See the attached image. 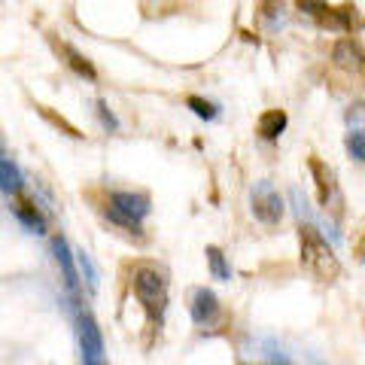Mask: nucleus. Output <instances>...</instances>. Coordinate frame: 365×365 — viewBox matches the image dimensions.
Segmentation results:
<instances>
[{"instance_id": "412c9836", "label": "nucleus", "mask_w": 365, "mask_h": 365, "mask_svg": "<svg viewBox=\"0 0 365 365\" xmlns=\"http://www.w3.org/2000/svg\"><path fill=\"white\" fill-rule=\"evenodd\" d=\"M259 4H262V13H265V16H274V13L280 9L283 0H259Z\"/></svg>"}, {"instance_id": "a211bd4d", "label": "nucleus", "mask_w": 365, "mask_h": 365, "mask_svg": "<svg viewBox=\"0 0 365 365\" xmlns=\"http://www.w3.org/2000/svg\"><path fill=\"white\" fill-rule=\"evenodd\" d=\"M40 110V116H46V119H49L52 125H55V128H58V131H64L67 137H76V140H79V137H83V134H79V128H73V125L71 122H67V119H61V116H55V113L49 110V107H37Z\"/></svg>"}, {"instance_id": "39448f33", "label": "nucleus", "mask_w": 365, "mask_h": 365, "mask_svg": "<svg viewBox=\"0 0 365 365\" xmlns=\"http://www.w3.org/2000/svg\"><path fill=\"white\" fill-rule=\"evenodd\" d=\"M79 341H83L86 365H104V338H101L98 323L88 314L79 317Z\"/></svg>"}, {"instance_id": "0eeeda50", "label": "nucleus", "mask_w": 365, "mask_h": 365, "mask_svg": "<svg viewBox=\"0 0 365 365\" xmlns=\"http://www.w3.org/2000/svg\"><path fill=\"white\" fill-rule=\"evenodd\" d=\"M307 168H311V174H314V182H317V201L329 204V198L335 195V174H332V168H329L326 162H319L317 155L307 158Z\"/></svg>"}, {"instance_id": "1a4fd4ad", "label": "nucleus", "mask_w": 365, "mask_h": 365, "mask_svg": "<svg viewBox=\"0 0 365 365\" xmlns=\"http://www.w3.org/2000/svg\"><path fill=\"white\" fill-rule=\"evenodd\" d=\"M332 58L338 67H344V71H353V73H359L362 71V46L356 40H338L335 43V49H332Z\"/></svg>"}, {"instance_id": "7ed1b4c3", "label": "nucleus", "mask_w": 365, "mask_h": 365, "mask_svg": "<svg viewBox=\"0 0 365 365\" xmlns=\"http://www.w3.org/2000/svg\"><path fill=\"white\" fill-rule=\"evenodd\" d=\"M150 195L143 192H113L110 195V207H107V216L113 222H119L125 228H134L140 232V220L150 213Z\"/></svg>"}, {"instance_id": "4468645a", "label": "nucleus", "mask_w": 365, "mask_h": 365, "mask_svg": "<svg viewBox=\"0 0 365 365\" xmlns=\"http://www.w3.org/2000/svg\"><path fill=\"white\" fill-rule=\"evenodd\" d=\"M52 250H55V259H58V265L64 268V283H67L71 289H76V265H73L71 247H67L64 237H55V241H52Z\"/></svg>"}, {"instance_id": "f8f14e48", "label": "nucleus", "mask_w": 365, "mask_h": 365, "mask_svg": "<svg viewBox=\"0 0 365 365\" xmlns=\"http://www.w3.org/2000/svg\"><path fill=\"white\" fill-rule=\"evenodd\" d=\"M287 125H289V116H287L283 110H265V113L259 116L256 128H259V134L265 137V140H277V137L287 131Z\"/></svg>"}, {"instance_id": "f257e3e1", "label": "nucleus", "mask_w": 365, "mask_h": 365, "mask_svg": "<svg viewBox=\"0 0 365 365\" xmlns=\"http://www.w3.org/2000/svg\"><path fill=\"white\" fill-rule=\"evenodd\" d=\"M299 237H302V265H304V271H311L314 277L323 280V283L338 280L341 262L335 256V250L329 247L326 237L319 235L314 225H302Z\"/></svg>"}, {"instance_id": "9b49d317", "label": "nucleus", "mask_w": 365, "mask_h": 365, "mask_svg": "<svg viewBox=\"0 0 365 365\" xmlns=\"http://www.w3.org/2000/svg\"><path fill=\"white\" fill-rule=\"evenodd\" d=\"M21 189H25V177H21L19 165L13 158L0 155V192H6V195H21Z\"/></svg>"}, {"instance_id": "f03ea898", "label": "nucleus", "mask_w": 365, "mask_h": 365, "mask_svg": "<svg viewBox=\"0 0 365 365\" xmlns=\"http://www.w3.org/2000/svg\"><path fill=\"white\" fill-rule=\"evenodd\" d=\"M131 287L137 302L143 304V311L150 319H162L165 314V304H168V280H165V271H158L155 265H137L134 268V277H131Z\"/></svg>"}, {"instance_id": "f3484780", "label": "nucleus", "mask_w": 365, "mask_h": 365, "mask_svg": "<svg viewBox=\"0 0 365 365\" xmlns=\"http://www.w3.org/2000/svg\"><path fill=\"white\" fill-rule=\"evenodd\" d=\"M347 153H350L353 162H362L365 158V134H362V128H353L347 134Z\"/></svg>"}, {"instance_id": "6ab92c4d", "label": "nucleus", "mask_w": 365, "mask_h": 365, "mask_svg": "<svg viewBox=\"0 0 365 365\" xmlns=\"http://www.w3.org/2000/svg\"><path fill=\"white\" fill-rule=\"evenodd\" d=\"M95 107H98V116H101V122H104V128L107 131H119V119H116V113L110 110V104L104 98H98L95 101Z\"/></svg>"}, {"instance_id": "4be33fe9", "label": "nucleus", "mask_w": 365, "mask_h": 365, "mask_svg": "<svg viewBox=\"0 0 365 365\" xmlns=\"http://www.w3.org/2000/svg\"><path fill=\"white\" fill-rule=\"evenodd\" d=\"M0 155H4V150H0Z\"/></svg>"}, {"instance_id": "aec40b11", "label": "nucleus", "mask_w": 365, "mask_h": 365, "mask_svg": "<svg viewBox=\"0 0 365 365\" xmlns=\"http://www.w3.org/2000/svg\"><path fill=\"white\" fill-rule=\"evenodd\" d=\"M76 262H79V268H83V274H86L88 287H98V271H95V265H91V259L86 253H76Z\"/></svg>"}, {"instance_id": "6e6552de", "label": "nucleus", "mask_w": 365, "mask_h": 365, "mask_svg": "<svg viewBox=\"0 0 365 365\" xmlns=\"http://www.w3.org/2000/svg\"><path fill=\"white\" fill-rule=\"evenodd\" d=\"M216 317H220V299L210 289H195V295H192V319L198 326H207Z\"/></svg>"}, {"instance_id": "dca6fc26", "label": "nucleus", "mask_w": 365, "mask_h": 365, "mask_svg": "<svg viewBox=\"0 0 365 365\" xmlns=\"http://www.w3.org/2000/svg\"><path fill=\"white\" fill-rule=\"evenodd\" d=\"M207 262H210V271H213L216 280H228V277H232V268L225 265V256H222L220 247H207Z\"/></svg>"}, {"instance_id": "20e7f679", "label": "nucleus", "mask_w": 365, "mask_h": 365, "mask_svg": "<svg viewBox=\"0 0 365 365\" xmlns=\"http://www.w3.org/2000/svg\"><path fill=\"white\" fill-rule=\"evenodd\" d=\"M253 216L265 225H277L283 220V198L268 180L256 182L253 189Z\"/></svg>"}, {"instance_id": "2eb2a0df", "label": "nucleus", "mask_w": 365, "mask_h": 365, "mask_svg": "<svg viewBox=\"0 0 365 365\" xmlns=\"http://www.w3.org/2000/svg\"><path fill=\"white\" fill-rule=\"evenodd\" d=\"M186 107L195 113L198 119H204V122H216V119H220V107H216L213 101L198 98V95H189V98H186Z\"/></svg>"}, {"instance_id": "9d476101", "label": "nucleus", "mask_w": 365, "mask_h": 365, "mask_svg": "<svg viewBox=\"0 0 365 365\" xmlns=\"http://www.w3.org/2000/svg\"><path fill=\"white\" fill-rule=\"evenodd\" d=\"M356 9L353 6H326V13L317 19L319 28H329V31H341V34H350L353 31V21H356Z\"/></svg>"}, {"instance_id": "423d86ee", "label": "nucleus", "mask_w": 365, "mask_h": 365, "mask_svg": "<svg viewBox=\"0 0 365 365\" xmlns=\"http://www.w3.org/2000/svg\"><path fill=\"white\" fill-rule=\"evenodd\" d=\"M52 46H55V52L64 58V64L71 67V71L76 73V76H83V79H88V83H95L98 79V67L91 64V58H86L83 52L76 49V46H71V43H64V40H52Z\"/></svg>"}, {"instance_id": "ddd939ff", "label": "nucleus", "mask_w": 365, "mask_h": 365, "mask_svg": "<svg viewBox=\"0 0 365 365\" xmlns=\"http://www.w3.org/2000/svg\"><path fill=\"white\" fill-rule=\"evenodd\" d=\"M16 216L21 222H25L31 232H37V235H43L46 232V220H43V213L37 210V204H34L31 198H21V195H16Z\"/></svg>"}]
</instances>
